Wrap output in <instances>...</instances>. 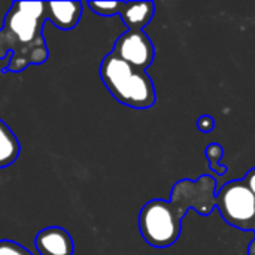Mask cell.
<instances>
[{
	"mask_svg": "<svg viewBox=\"0 0 255 255\" xmlns=\"http://www.w3.org/2000/svg\"><path fill=\"white\" fill-rule=\"evenodd\" d=\"M45 1H15L0 28V60L9 55L3 73H19L28 66L43 64L49 51L43 39Z\"/></svg>",
	"mask_w": 255,
	"mask_h": 255,
	"instance_id": "1",
	"label": "cell"
},
{
	"mask_svg": "<svg viewBox=\"0 0 255 255\" xmlns=\"http://www.w3.org/2000/svg\"><path fill=\"white\" fill-rule=\"evenodd\" d=\"M100 78L120 103L133 109H149L157 94L151 76L127 64L115 54H108L100 64Z\"/></svg>",
	"mask_w": 255,
	"mask_h": 255,
	"instance_id": "2",
	"label": "cell"
},
{
	"mask_svg": "<svg viewBox=\"0 0 255 255\" xmlns=\"http://www.w3.org/2000/svg\"><path fill=\"white\" fill-rule=\"evenodd\" d=\"M184 215L185 212L175 202L154 199L139 214L140 235L154 248L172 247L179 239Z\"/></svg>",
	"mask_w": 255,
	"mask_h": 255,
	"instance_id": "3",
	"label": "cell"
},
{
	"mask_svg": "<svg viewBox=\"0 0 255 255\" xmlns=\"http://www.w3.org/2000/svg\"><path fill=\"white\" fill-rule=\"evenodd\" d=\"M215 206L230 226L255 232V196L242 179L221 187L215 194Z\"/></svg>",
	"mask_w": 255,
	"mask_h": 255,
	"instance_id": "4",
	"label": "cell"
},
{
	"mask_svg": "<svg viewBox=\"0 0 255 255\" xmlns=\"http://www.w3.org/2000/svg\"><path fill=\"white\" fill-rule=\"evenodd\" d=\"M112 54L134 69L145 72L154 61L155 48L143 30H127L115 40Z\"/></svg>",
	"mask_w": 255,
	"mask_h": 255,
	"instance_id": "5",
	"label": "cell"
},
{
	"mask_svg": "<svg viewBox=\"0 0 255 255\" xmlns=\"http://www.w3.org/2000/svg\"><path fill=\"white\" fill-rule=\"evenodd\" d=\"M34 247L40 255H73L75 253L72 236L57 226L40 230L36 235Z\"/></svg>",
	"mask_w": 255,
	"mask_h": 255,
	"instance_id": "6",
	"label": "cell"
},
{
	"mask_svg": "<svg viewBox=\"0 0 255 255\" xmlns=\"http://www.w3.org/2000/svg\"><path fill=\"white\" fill-rule=\"evenodd\" d=\"M82 15L81 1H45V16L60 30H72Z\"/></svg>",
	"mask_w": 255,
	"mask_h": 255,
	"instance_id": "7",
	"label": "cell"
},
{
	"mask_svg": "<svg viewBox=\"0 0 255 255\" xmlns=\"http://www.w3.org/2000/svg\"><path fill=\"white\" fill-rule=\"evenodd\" d=\"M155 13V4L152 1H124L120 13L123 22L128 30H143Z\"/></svg>",
	"mask_w": 255,
	"mask_h": 255,
	"instance_id": "8",
	"label": "cell"
},
{
	"mask_svg": "<svg viewBox=\"0 0 255 255\" xmlns=\"http://www.w3.org/2000/svg\"><path fill=\"white\" fill-rule=\"evenodd\" d=\"M19 155V142L12 130L0 120V169L15 163Z\"/></svg>",
	"mask_w": 255,
	"mask_h": 255,
	"instance_id": "9",
	"label": "cell"
},
{
	"mask_svg": "<svg viewBox=\"0 0 255 255\" xmlns=\"http://www.w3.org/2000/svg\"><path fill=\"white\" fill-rule=\"evenodd\" d=\"M88 7L100 16H114L120 15L124 6V1H88Z\"/></svg>",
	"mask_w": 255,
	"mask_h": 255,
	"instance_id": "10",
	"label": "cell"
},
{
	"mask_svg": "<svg viewBox=\"0 0 255 255\" xmlns=\"http://www.w3.org/2000/svg\"><path fill=\"white\" fill-rule=\"evenodd\" d=\"M223 155H224V149L218 143H212L206 148V158L211 163V169L218 175L226 173V166H220V160L223 158Z\"/></svg>",
	"mask_w": 255,
	"mask_h": 255,
	"instance_id": "11",
	"label": "cell"
},
{
	"mask_svg": "<svg viewBox=\"0 0 255 255\" xmlns=\"http://www.w3.org/2000/svg\"><path fill=\"white\" fill-rule=\"evenodd\" d=\"M0 255H31L24 247L12 241H0Z\"/></svg>",
	"mask_w": 255,
	"mask_h": 255,
	"instance_id": "12",
	"label": "cell"
},
{
	"mask_svg": "<svg viewBox=\"0 0 255 255\" xmlns=\"http://www.w3.org/2000/svg\"><path fill=\"white\" fill-rule=\"evenodd\" d=\"M197 127L202 133H211L215 127V120L211 115H202L197 120Z\"/></svg>",
	"mask_w": 255,
	"mask_h": 255,
	"instance_id": "13",
	"label": "cell"
},
{
	"mask_svg": "<svg viewBox=\"0 0 255 255\" xmlns=\"http://www.w3.org/2000/svg\"><path fill=\"white\" fill-rule=\"evenodd\" d=\"M242 181L247 184V187L251 190V193L255 196V169H251Z\"/></svg>",
	"mask_w": 255,
	"mask_h": 255,
	"instance_id": "14",
	"label": "cell"
}]
</instances>
